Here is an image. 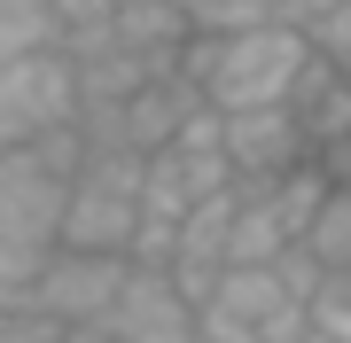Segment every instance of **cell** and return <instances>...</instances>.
I'll return each instance as SVG.
<instances>
[{
  "label": "cell",
  "instance_id": "cell-3",
  "mask_svg": "<svg viewBox=\"0 0 351 343\" xmlns=\"http://www.w3.org/2000/svg\"><path fill=\"white\" fill-rule=\"evenodd\" d=\"M71 117H78V86H71V63L55 47L0 63V149H24L39 133H63Z\"/></svg>",
  "mask_w": 351,
  "mask_h": 343
},
{
  "label": "cell",
  "instance_id": "cell-10",
  "mask_svg": "<svg viewBox=\"0 0 351 343\" xmlns=\"http://www.w3.org/2000/svg\"><path fill=\"white\" fill-rule=\"evenodd\" d=\"M274 16H281V0H195L188 24L195 31H250V24H274Z\"/></svg>",
  "mask_w": 351,
  "mask_h": 343
},
{
  "label": "cell",
  "instance_id": "cell-8",
  "mask_svg": "<svg viewBox=\"0 0 351 343\" xmlns=\"http://www.w3.org/2000/svg\"><path fill=\"white\" fill-rule=\"evenodd\" d=\"M304 335L351 343V273H320L313 289H304Z\"/></svg>",
  "mask_w": 351,
  "mask_h": 343
},
{
  "label": "cell",
  "instance_id": "cell-4",
  "mask_svg": "<svg viewBox=\"0 0 351 343\" xmlns=\"http://www.w3.org/2000/svg\"><path fill=\"white\" fill-rule=\"evenodd\" d=\"M219 156L234 188H258V179H281L297 164H313L297 117L289 110H219Z\"/></svg>",
  "mask_w": 351,
  "mask_h": 343
},
{
  "label": "cell",
  "instance_id": "cell-11",
  "mask_svg": "<svg viewBox=\"0 0 351 343\" xmlns=\"http://www.w3.org/2000/svg\"><path fill=\"white\" fill-rule=\"evenodd\" d=\"M328 179H343V188H351V156H343V164H336V172H328Z\"/></svg>",
  "mask_w": 351,
  "mask_h": 343
},
{
  "label": "cell",
  "instance_id": "cell-9",
  "mask_svg": "<svg viewBox=\"0 0 351 343\" xmlns=\"http://www.w3.org/2000/svg\"><path fill=\"white\" fill-rule=\"evenodd\" d=\"M117 8H125V0H47V24H55V47H86V39H110Z\"/></svg>",
  "mask_w": 351,
  "mask_h": 343
},
{
  "label": "cell",
  "instance_id": "cell-5",
  "mask_svg": "<svg viewBox=\"0 0 351 343\" xmlns=\"http://www.w3.org/2000/svg\"><path fill=\"white\" fill-rule=\"evenodd\" d=\"M180 328H195L188 296H180L164 273H149V266H125L110 312H101V335H117V343H156V335H180Z\"/></svg>",
  "mask_w": 351,
  "mask_h": 343
},
{
  "label": "cell",
  "instance_id": "cell-1",
  "mask_svg": "<svg viewBox=\"0 0 351 343\" xmlns=\"http://www.w3.org/2000/svg\"><path fill=\"white\" fill-rule=\"evenodd\" d=\"M304 31L297 24H250V31H195L180 47V78L203 94V110H281L304 71Z\"/></svg>",
  "mask_w": 351,
  "mask_h": 343
},
{
  "label": "cell",
  "instance_id": "cell-7",
  "mask_svg": "<svg viewBox=\"0 0 351 343\" xmlns=\"http://www.w3.org/2000/svg\"><path fill=\"white\" fill-rule=\"evenodd\" d=\"M297 250L313 257L320 273H351V188L343 179H328V195L313 203V218H304Z\"/></svg>",
  "mask_w": 351,
  "mask_h": 343
},
{
  "label": "cell",
  "instance_id": "cell-2",
  "mask_svg": "<svg viewBox=\"0 0 351 343\" xmlns=\"http://www.w3.org/2000/svg\"><path fill=\"white\" fill-rule=\"evenodd\" d=\"M117 281H125V257H94V250H63L55 242L39 257V281H32V305L16 320H47V328H101Z\"/></svg>",
  "mask_w": 351,
  "mask_h": 343
},
{
  "label": "cell",
  "instance_id": "cell-6",
  "mask_svg": "<svg viewBox=\"0 0 351 343\" xmlns=\"http://www.w3.org/2000/svg\"><path fill=\"white\" fill-rule=\"evenodd\" d=\"M281 250H297L289 227L274 218L265 188H234V211H226V266H274Z\"/></svg>",
  "mask_w": 351,
  "mask_h": 343
}]
</instances>
